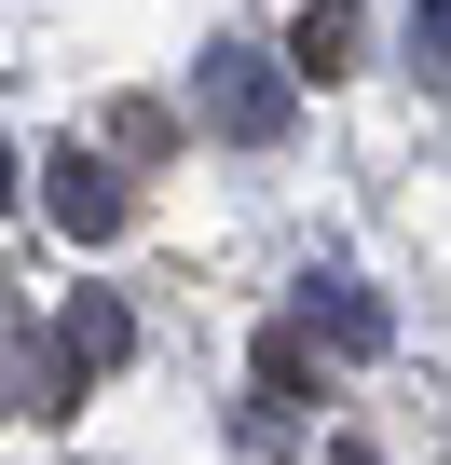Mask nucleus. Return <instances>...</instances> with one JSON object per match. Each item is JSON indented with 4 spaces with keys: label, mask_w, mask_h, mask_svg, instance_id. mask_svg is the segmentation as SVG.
Listing matches in <instances>:
<instances>
[{
    "label": "nucleus",
    "mask_w": 451,
    "mask_h": 465,
    "mask_svg": "<svg viewBox=\"0 0 451 465\" xmlns=\"http://www.w3.org/2000/svg\"><path fill=\"white\" fill-rule=\"evenodd\" d=\"M164 137H178V124H164L151 96H123V110H110V151H164Z\"/></svg>",
    "instance_id": "423d86ee"
},
{
    "label": "nucleus",
    "mask_w": 451,
    "mask_h": 465,
    "mask_svg": "<svg viewBox=\"0 0 451 465\" xmlns=\"http://www.w3.org/2000/svg\"><path fill=\"white\" fill-rule=\"evenodd\" d=\"M328 465H383V451H356V438H342V451H328Z\"/></svg>",
    "instance_id": "6e6552de"
},
{
    "label": "nucleus",
    "mask_w": 451,
    "mask_h": 465,
    "mask_svg": "<svg viewBox=\"0 0 451 465\" xmlns=\"http://www.w3.org/2000/svg\"><path fill=\"white\" fill-rule=\"evenodd\" d=\"M0 205H15V151H0Z\"/></svg>",
    "instance_id": "1a4fd4ad"
},
{
    "label": "nucleus",
    "mask_w": 451,
    "mask_h": 465,
    "mask_svg": "<svg viewBox=\"0 0 451 465\" xmlns=\"http://www.w3.org/2000/svg\"><path fill=\"white\" fill-rule=\"evenodd\" d=\"M55 356H69V370H123V356H137V329H123V302H110V288H83V302L55 315Z\"/></svg>",
    "instance_id": "20e7f679"
},
{
    "label": "nucleus",
    "mask_w": 451,
    "mask_h": 465,
    "mask_svg": "<svg viewBox=\"0 0 451 465\" xmlns=\"http://www.w3.org/2000/svg\"><path fill=\"white\" fill-rule=\"evenodd\" d=\"M315 329H328L342 356H383V302H369V288H342V274L315 288Z\"/></svg>",
    "instance_id": "39448f33"
},
{
    "label": "nucleus",
    "mask_w": 451,
    "mask_h": 465,
    "mask_svg": "<svg viewBox=\"0 0 451 465\" xmlns=\"http://www.w3.org/2000/svg\"><path fill=\"white\" fill-rule=\"evenodd\" d=\"M437 42H451V0H410V55H424V83H437Z\"/></svg>",
    "instance_id": "0eeeda50"
},
{
    "label": "nucleus",
    "mask_w": 451,
    "mask_h": 465,
    "mask_svg": "<svg viewBox=\"0 0 451 465\" xmlns=\"http://www.w3.org/2000/svg\"><path fill=\"white\" fill-rule=\"evenodd\" d=\"M42 178H55L42 205H55V232H69V247H110V232H123V164H96V137H83V151H55Z\"/></svg>",
    "instance_id": "f03ea898"
},
{
    "label": "nucleus",
    "mask_w": 451,
    "mask_h": 465,
    "mask_svg": "<svg viewBox=\"0 0 451 465\" xmlns=\"http://www.w3.org/2000/svg\"><path fill=\"white\" fill-rule=\"evenodd\" d=\"M342 55H356V0H301V28H288V83H342Z\"/></svg>",
    "instance_id": "7ed1b4c3"
},
{
    "label": "nucleus",
    "mask_w": 451,
    "mask_h": 465,
    "mask_svg": "<svg viewBox=\"0 0 451 465\" xmlns=\"http://www.w3.org/2000/svg\"><path fill=\"white\" fill-rule=\"evenodd\" d=\"M191 96H205V124L233 137V151H274L288 110H301V83H288L260 42H205V83H191Z\"/></svg>",
    "instance_id": "f257e3e1"
}]
</instances>
